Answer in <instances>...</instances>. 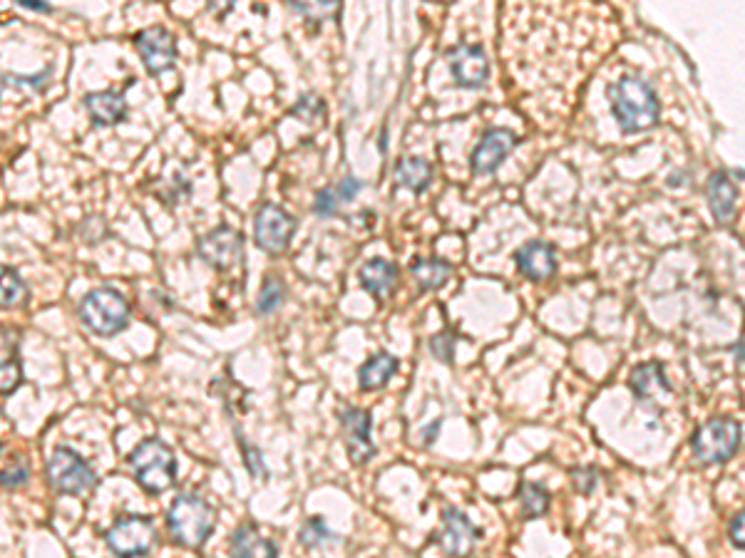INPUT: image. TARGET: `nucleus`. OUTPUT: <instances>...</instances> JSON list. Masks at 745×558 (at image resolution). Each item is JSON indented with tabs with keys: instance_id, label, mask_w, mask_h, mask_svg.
I'll return each mask as SVG.
<instances>
[{
	"instance_id": "nucleus-1",
	"label": "nucleus",
	"mask_w": 745,
	"mask_h": 558,
	"mask_svg": "<svg viewBox=\"0 0 745 558\" xmlns=\"http://www.w3.org/2000/svg\"><path fill=\"white\" fill-rule=\"evenodd\" d=\"M609 100L621 132H644L659 122V97L651 90L649 82L639 77H621L619 82H614L609 87Z\"/></svg>"
},
{
	"instance_id": "nucleus-2",
	"label": "nucleus",
	"mask_w": 745,
	"mask_h": 558,
	"mask_svg": "<svg viewBox=\"0 0 745 558\" xmlns=\"http://www.w3.org/2000/svg\"><path fill=\"white\" fill-rule=\"evenodd\" d=\"M214 524H217V514L202 496L182 494L169 506V534L177 544L187 546V549H202L212 536Z\"/></svg>"
},
{
	"instance_id": "nucleus-3",
	"label": "nucleus",
	"mask_w": 745,
	"mask_h": 558,
	"mask_svg": "<svg viewBox=\"0 0 745 558\" xmlns=\"http://www.w3.org/2000/svg\"><path fill=\"white\" fill-rule=\"evenodd\" d=\"M130 464L135 469V479L149 494H162L177 482V459L169 444L159 439H145L130 454Z\"/></svg>"
},
{
	"instance_id": "nucleus-4",
	"label": "nucleus",
	"mask_w": 745,
	"mask_h": 558,
	"mask_svg": "<svg viewBox=\"0 0 745 558\" xmlns=\"http://www.w3.org/2000/svg\"><path fill=\"white\" fill-rule=\"evenodd\" d=\"M80 320L95 335L112 338L130 323V303L115 288H95L82 298Z\"/></svg>"
},
{
	"instance_id": "nucleus-5",
	"label": "nucleus",
	"mask_w": 745,
	"mask_h": 558,
	"mask_svg": "<svg viewBox=\"0 0 745 558\" xmlns=\"http://www.w3.org/2000/svg\"><path fill=\"white\" fill-rule=\"evenodd\" d=\"M741 434V422L731 420V417L708 420L706 425H701L693 432V457H696V462L706 464V467L708 464H726L741 449Z\"/></svg>"
},
{
	"instance_id": "nucleus-6",
	"label": "nucleus",
	"mask_w": 745,
	"mask_h": 558,
	"mask_svg": "<svg viewBox=\"0 0 745 558\" xmlns=\"http://www.w3.org/2000/svg\"><path fill=\"white\" fill-rule=\"evenodd\" d=\"M105 541L117 558H140L152 551L157 531L147 516H122L107 529Z\"/></svg>"
},
{
	"instance_id": "nucleus-7",
	"label": "nucleus",
	"mask_w": 745,
	"mask_h": 558,
	"mask_svg": "<svg viewBox=\"0 0 745 558\" xmlns=\"http://www.w3.org/2000/svg\"><path fill=\"white\" fill-rule=\"evenodd\" d=\"M48 479L55 492L60 494H85L97 482L90 464L70 447L55 449L48 462Z\"/></svg>"
},
{
	"instance_id": "nucleus-8",
	"label": "nucleus",
	"mask_w": 745,
	"mask_h": 558,
	"mask_svg": "<svg viewBox=\"0 0 745 558\" xmlns=\"http://www.w3.org/2000/svg\"><path fill=\"white\" fill-rule=\"evenodd\" d=\"M296 231V219L276 204H264L254 216L256 246L266 253H284Z\"/></svg>"
},
{
	"instance_id": "nucleus-9",
	"label": "nucleus",
	"mask_w": 745,
	"mask_h": 558,
	"mask_svg": "<svg viewBox=\"0 0 745 558\" xmlns=\"http://www.w3.org/2000/svg\"><path fill=\"white\" fill-rule=\"evenodd\" d=\"M197 253L217 271H231L244 261V236L231 226H219L197 241Z\"/></svg>"
},
{
	"instance_id": "nucleus-10",
	"label": "nucleus",
	"mask_w": 745,
	"mask_h": 558,
	"mask_svg": "<svg viewBox=\"0 0 745 558\" xmlns=\"http://www.w3.org/2000/svg\"><path fill=\"white\" fill-rule=\"evenodd\" d=\"M482 536V531L467 519L462 511L457 509H445L443 511V529L433 536L435 544L445 551V556L450 558H467L475 549L477 539Z\"/></svg>"
},
{
	"instance_id": "nucleus-11",
	"label": "nucleus",
	"mask_w": 745,
	"mask_h": 558,
	"mask_svg": "<svg viewBox=\"0 0 745 558\" xmlns=\"http://www.w3.org/2000/svg\"><path fill=\"white\" fill-rule=\"evenodd\" d=\"M452 80L462 90H480L490 77V60L480 45H457L447 53Z\"/></svg>"
},
{
	"instance_id": "nucleus-12",
	"label": "nucleus",
	"mask_w": 745,
	"mask_h": 558,
	"mask_svg": "<svg viewBox=\"0 0 745 558\" xmlns=\"http://www.w3.org/2000/svg\"><path fill=\"white\" fill-rule=\"evenodd\" d=\"M135 45L149 75H162V72L172 70L177 62V40L167 28L154 25V28L142 30L135 38Z\"/></svg>"
},
{
	"instance_id": "nucleus-13",
	"label": "nucleus",
	"mask_w": 745,
	"mask_h": 558,
	"mask_svg": "<svg viewBox=\"0 0 745 558\" xmlns=\"http://www.w3.org/2000/svg\"><path fill=\"white\" fill-rule=\"evenodd\" d=\"M371 412L358 410V407H348L341 412V427L343 439H346L348 457L353 464H368L375 457V444L371 442Z\"/></svg>"
},
{
	"instance_id": "nucleus-14",
	"label": "nucleus",
	"mask_w": 745,
	"mask_h": 558,
	"mask_svg": "<svg viewBox=\"0 0 745 558\" xmlns=\"http://www.w3.org/2000/svg\"><path fill=\"white\" fill-rule=\"evenodd\" d=\"M517 137L512 129H490V132L482 137V142L477 144L475 152H472V172L485 177L492 174L502 162H505L507 154L515 149Z\"/></svg>"
},
{
	"instance_id": "nucleus-15",
	"label": "nucleus",
	"mask_w": 745,
	"mask_h": 558,
	"mask_svg": "<svg viewBox=\"0 0 745 558\" xmlns=\"http://www.w3.org/2000/svg\"><path fill=\"white\" fill-rule=\"evenodd\" d=\"M517 271L529 281H547L557 273V253L547 241H529L515 253Z\"/></svg>"
},
{
	"instance_id": "nucleus-16",
	"label": "nucleus",
	"mask_w": 745,
	"mask_h": 558,
	"mask_svg": "<svg viewBox=\"0 0 745 558\" xmlns=\"http://www.w3.org/2000/svg\"><path fill=\"white\" fill-rule=\"evenodd\" d=\"M629 385L631 390H634V395L644 402L661 400V397L671 395V382L669 377H666L664 365L656 363V360L654 363L639 365V368L631 372Z\"/></svg>"
},
{
	"instance_id": "nucleus-17",
	"label": "nucleus",
	"mask_w": 745,
	"mask_h": 558,
	"mask_svg": "<svg viewBox=\"0 0 745 558\" xmlns=\"http://www.w3.org/2000/svg\"><path fill=\"white\" fill-rule=\"evenodd\" d=\"M736 199L738 189L736 184L731 182V174H728L726 169L713 172L711 179H708V204H711L713 216H716L721 224H728V221L736 216Z\"/></svg>"
},
{
	"instance_id": "nucleus-18",
	"label": "nucleus",
	"mask_w": 745,
	"mask_h": 558,
	"mask_svg": "<svg viewBox=\"0 0 745 558\" xmlns=\"http://www.w3.org/2000/svg\"><path fill=\"white\" fill-rule=\"evenodd\" d=\"M229 554L231 558H279V546L261 536L256 526L244 524L231 536Z\"/></svg>"
},
{
	"instance_id": "nucleus-19",
	"label": "nucleus",
	"mask_w": 745,
	"mask_h": 558,
	"mask_svg": "<svg viewBox=\"0 0 745 558\" xmlns=\"http://www.w3.org/2000/svg\"><path fill=\"white\" fill-rule=\"evenodd\" d=\"M85 107H87V112H90L92 122L105 124V127L125 122V117H127L125 95L115 90L90 92V95L85 97Z\"/></svg>"
},
{
	"instance_id": "nucleus-20",
	"label": "nucleus",
	"mask_w": 745,
	"mask_h": 558,
	"mask_svg": "<svg viewBox=\"0 0 745 558\" xmlns=\"http://www.w3.org/2000/svg\"><path fill=\"white\" fill-rule=\"evenodd\" d=\"M358 281L366 288L368 293H373L375 298H383L385 293H390L398 283V266L383 261V258H371L368 263H363L361 271H358Z\"/></svg>"
},
{
	"instance_id": "nucleus-21",
	"label": "nucleus",
	"mask_w": 745,
	"mask_h": 558,
	"mask_svg": "<svg viewBox=\"0 0 745 558\" xmlns=\"http://www.w3.org/2000/svg\"><path fill=\"white\" fill-rule=\"evenodd\" d=\"M398 372V358L390 353H378L373 355L371 360H366V363L361 365V370H358V382H361V390L366 392H373V390H380V387L388 385L390 377Z\"/></svg>"
},
{
	"instance_id": "nucleus-22",
	"label": "nucleus",
	"mask_w": 745,
	"mask_h": 558,
	"mask_svg": "<svg viewBox=\"0 0 745 558\" xmlns=\"http://www.w3.org/2000/svg\"><path fill=\"white\" fill-rule=\"evenodd\" d=\"M395 182L405 189H410L413 194H423L433 182V169L425 159L420 157H403L395 164Z\"/></svg>"
},
{
	"instance_id": "nucleus-23",
	"label": "nucleus",
	"mask_w": 745,
	"mask_h": 558,
	"mask_svg": "<svg viewBox=\"0 0 745 558\" xmlns=\"http://www.w3.org/2000/svg\"><path fill=\"white\" fill-rule=\"evenodd\" d=\"M415 283H418L420 291H438L447 283V278L452 276L450 263L440 261V258H418L410 268Z\"/></svg>"
},
{
	"instance_id": "nucleus-24",
	"label": "nucleus",
	"mask_w": 745,
	"mask_h": 558,
	"mask_svg": "<svg viewBox=\"0 0 745 558\" xmlns=\"http://www.w3.org/2000/svg\"><path fill=\"white\" fill-rule=\"evenodd\" d=\"M30 477L28 462L23 459V454H18L15 449L0 444V487H23Z\"/></svg>"
},
{
	"instance_id": "nucleus-25",
	"label": "nucleus",
	"mask_w": 745,
	"mask_h": 558,
	"mask_svg": "<svg viewBox=\"0 0 745 558\" xmlns=\"http://www.w3.org/2000/svg\"><path fill=\"white\" fill-rule=\"evenodd\" d=\"M28 298L23 278L8 266H0V308H18Z\"/></svg>"
},
{
	"instance_id": "nucleus-26",
	"label": "nucleus",
	"mask_w": 745,
	"mask_h": 558,
	"mask_svg": "<svg viewBox=\"0 0 745 558\" xmlns=\"http://www.w3.org/2000/svg\"><path fill=\"white\" fill-rule=\"evenodd\" d=\"M549 509V492L542 484H522L520 489V514L524 521L539 519Z\"/></svg>"
},
{
	"instance_id": "nucleus-27",
	"label": "nucleus",
	"mask_w": 745,
	"mask_h": 558,
	"mask_svg": "<svg viewBox=\"0 0 745 558\" xmlns=\"http://www.w3.org/2000/svg\"><path fill=\"white\" fill-rule=\"evenodd\" d=\"M20 380H23V372H20L18 358L13 350L0 345V392H13Z\"/></svg>"
},
{
	"instance_id": "nucleus-28",
	"label": "nucleus",
	"mask_w": 745,
	"mask_h": 558,
	"mask_svg": "<svg viewBox=\"0 0 745 558\" xmlns=\"http://www.w3.org/2000/svg\"><path fill=\"white\" fill-rule=\"evenodd\" d=\"M284 283L279 281V278L269 276L264 281V286H261V293H259V303H256V310H259L261 315H269L274 313L276 308L281 306V301H284Z\"/></svg>"
},
{
	"instance_id": "nucleus-29",
	"label": "nucleus",
	"mask_w": 745,
	"mask_h": 558,
	"mask_svg": "<svg viewBox=\"0 0 745 558\" xmlns=\"http://www.w3.org/2000/svg\"><path fill=\"white\" fill-rule=\"evenodd\" d=\"M291 115L308 124H318V120H323V115H326V105H323L321 97L308 92V95H303L301 100H298V105L291 110Z\"/></svg>"
},
{
	"instance_id": "nucleus-30",
	"label": "nucleus",
	"mask_w": 745,
	"mask_h": 558,
	"mask_svg": "<svg viewBox=\"0 0 745 558\" xmlns=\"http://www.w3.org/2000/svg\"><path fill=\"white\" fill-rule=\"evenodd\" d=\"M298 539H301V544L308 546V549H316V546H321L326 539H336V536L326 529V521H323L321 516H311V519L303 524Z\"/></svg>"
},
{
	"instance_id": "nucleus-31",
	"label": "nucleus",
	"mask_w": 745,
	"mask_h": 558,
	"mask_svg": "<svg viewBox=\"0 0 745 558\" xmlns=\"http://www.w3.org/2000/svg\"><path fill=\"white\" fill-rule=\"evenodd\" d=\"M455 345H457V335L455 333H438L430 338V353L440 360V363L450 365L452 355H455Z\"/></svg>"
},
{
	"instance_id": "nucleus-32",
	"label": "nucleus",
	"mask_w": 745,
	"mask_h": 558,
	"mask_svg": "<svg viewBox=\"0 0 745 558\" xmlns=\"http://www.w3.org/2000/svg\"><path fill=\"white\" fill-rule=\"evenodd\" d=\"M572 482L579 494H592L594 489L599 487V472H596L594 467L572 469Z\"/></svg>"
},
{
	"instance_id": "nucleus-33",
	"label": "nucleus",
	"mask_w": 745,
	"mask_h": 558,
	"mask_svg": "<svg viewBox=\"0 0 745 558\" xmlns=\"http://www.w3.org/2000/svg\"><path fill=\"white\" fill-rule=\"evenodd\" d=\"M289 5L294 10H298L301 15H306V18H311L313 15L316 20L328 18V15H336L338 10H341V5L331 3V0H328V3H318V5L316 3H289Z\"/></svg>"
},
{
	"instance_id": "nucleus-34",
	"label": "nucleus",
	"mask_w": 745,
	"mask_h": 558,
	"mask_svg": "<svg viewBox=\"0 0 745 558\" xmlns=\"http://www.w3.org/2000/svg\"><path fill=\"white\" fill-rule=\"evenodd\" d=\"M313 211H316L318 216H333L338 211V196L336 191L333 189H321L316 194V204H313Z\"/></svg>"
},
{
	"instance_id": "nucleus-35",
	"label": "nucleus",
	"mask_w": 745,
	"mask_h": 558,
	"mask_svg": "<svg viewBox=\"0 0 745 558\" xmlns=\"http://www.w3.org/2000/svg\"><path fill=\"white\" fill-rule=\"evenodd\" d=\"M239 444L241 449H244V457H246V467H249V472L254 474L256 479H264L266 477V467H264V459H261V452H256L251 444L244 442V437H239Z\"/></svg>"
},
{
	"instance_id": "nucleus-36",
	"label": "nucleus",
	"mask_w": 745,
	"mask_h": 558,
	"mask_svg": "<svg viewBox=\"0 0 745 558\" xmlns=\"http://www.w3.org/2000/svg\"><path fill=\"white\" fill-rule=\"evenodd\" d=\"M361 191H363V182H361V179L346 177L341 184H338L336 196L341 201H351V199H356V196L361 194Z\"/></svg>"
},
{
	"instance_id": "nucleus-37",
	"label": "nucleus",
	"mask_w": 745,
	"mask_h": 558,
	"mask_svg": "<svg viewBox=\"0 0 745 558\" xmlns=\"http://www.w3.org/2000/svg\"><path fill=\"white\" fill-rule=\"evenodd\" d=\"M743 511H738L736 516L731 519V526H728V539H731V544L736 546L738 551H743L745 541H743Z\"/></svg>"
},
{
	"instance_id": "nucleus-38",
	"label": "nucleus",
	"mask_w": 745,
	"mask_h": 558,
	"mask_svg": "<svg viewBox=\"0 0 745 558\" xmlns=\"http://www.w3.org/2000/svg\"><path fill=\"white\" fill-rule=\"evenodd\" d=\"M20 8H28V10H35V13H50V5L43 3V0H20Z\"/></svg>"
},
{
	"instance_id": "nucleus-39",
	"label": "nucleus",
	"mask_w": 745,
	"mask_h": 558,
	"mask_svg": "<svg viewBox=\"0 0 745 558\" xmlns=\"http://www.w3.org/2000/svg\"><path fill=\"white\" fill-rule=\"evenodd\" d=\"M733 353H736L738 368H743V340H738V345H736V350H733Z\"/></svg>"
}]
</instances>
